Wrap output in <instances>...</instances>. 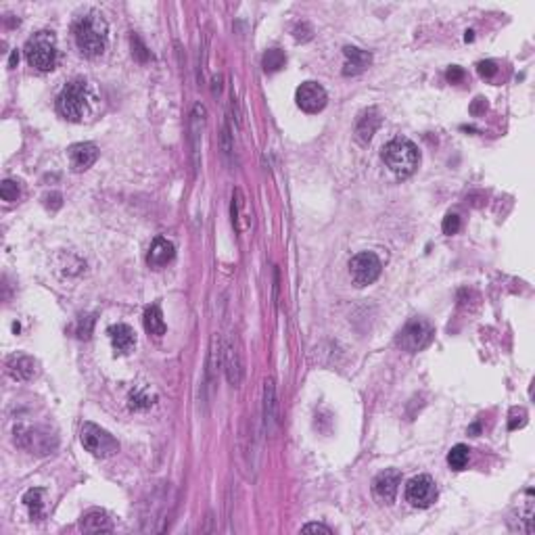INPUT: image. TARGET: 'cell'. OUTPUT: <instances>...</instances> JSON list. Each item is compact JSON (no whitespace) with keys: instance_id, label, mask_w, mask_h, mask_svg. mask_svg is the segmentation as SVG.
I'll use <instances>...</instances> for the list:
<instances>
[{"instance_id":"cell-17","label":"cell","mask_w":535,"mask_h":535,"mask_svg":"<svg viewBox=\"0 0 535 535\" xmlns=\"http://www.w3.org/2000/svg\"><path fill=\"white\" fill-rule=\"evenodd\" d=\"M378 125H380V115H378V111H376V109H368V111H364V113L357 117L355 136H357L362 142H368V140L374 136V132L378 130Z\"/></svg>"},{"instance_id":"cell-29","label":"cell","mask_w":535,"mask_h":535,"mask_svg":"<svg viewBox=\"0 0 535 535\" xmlns=\"http://www.w3.org/2000/svg\"><path fill=\"white\" fill-rule=\"evenodd\" d=\"M445 77H447V82L458 84V82H462V79H464V69H462V67H458V65H453V67H449V69L445 71Z\"/></svg>"},{"instance_id":"cell-1","label":"cell","mask_w":535,"mask_h":535,"mask_svg":"<svg viewBox=\"0 0 535 535\" xmlns=\"http://www.w3.org/2000/svg\"><path fill=\"white\" fill-rule=\"evenodd\" d=\"M73 40L82 54H86V56L102 54L107 48V40H109V27H107V21L102 19V15L96 10L82 15L73 23Z\"/></svg>"},{"instance_id":"cell-16","label":"cell","mask_w":535,"mask_h":535,"mask_svg":"<svg viewBox=\"0 0 535 535\" xmlns=\"http://www.w3.org/2000/svg\"><path fill=\"white\" fill-rule=\"evenodd\" d=\"M79 529L84 533H109L113 529L111 518L102 510H90L82 516Z\"/></svg>"},{"instance_id":"cell-27","label":"cell","mask_w":535,"mask_h":535,"mask_svg":"<svg viewBox=\"0 0 535 535\" xmlns=\"http://www.w3.org/2000/svg\"><path fill=\"white\" fill-rule=\"evenodd\" d=\"M153 401H150V397H146V395H142V393H134L132 397H130V408L132 410H142V408H148Z\"/></svg>"},{"instance_id":"cell-19","label":"cell","mask_w":535,"mask_h":535,"mask_svg":"<svg viewBox=\"0 0 535 535\" xmlns=\"http://www.w3.org/2000/svg\"><path fill=\"white\" fill-rule=\"evenodd\" d=\"M263 418H265V428H268V433H272L274 426H276V397H274V382H272V378L265 380Z\"/></svg>"},{"instance_id":"cell-15","label":"cell","mask_w":535,"mask_h":535,"mask_svg":"<svg viewBox=\"0 0 535 535\" xmlns=\"http://www.w3.org/2000/svg\"><path fill=\"white\" fill-rule=\"evenodd\" d=\"M109 339L117 353H130L136 345V334L127 324H113L109 328Z\"/></svg>"},{"instance_id":"cell-22","label":"cell","mask_w":535,"mask_h":535,"mask_svg":"<svg viewBox=\"0 0 535 535\" xmlns=\"http://www.w3.org/2000/svg\"><path fill=\"white\" fill-rule=\"evenodd\" d=\"M261 63H263V69H265L268 73H274V71H278V69H282V67H284L286 56L282 54V50H278V48H270V50H265V54H263Z\"/></svg>"},{"instance_id":"cell-14","label":"cell","mask_w":535,"mask_h":535,"mask_svg":"<svg viewBox=\"0 0 535 535\" xmlns=\"http://www.w3.org/2000/svg\"><path fill=\"white\" fill-rule=\"evenodd\" d=\"M345 65H343V75H357L366 71L372 63V54L368 50L355 48V46H345Z\"/></svg>"},{"instance_id":"cell-31","label":"cell","mask_w":535,"mask_h":535,"mask_svg":"<svg viewBox=\"0 0 535 535\" xmlns=\"http://www.w3.org/2000/svg\"><path fill=\"white\" fill-rule=\"evenodd\" d=\"M481 107H487V104H485V100H483V98H476V100H474V104L470 107V111H472V113H479V111H481Z\"/></svg>"},{"instance_id":"cell-18","label":"cell","mask_w":535,"mask_h":535,"mask_svg":"<svg viewBox=\"0 0 535 535\" xmlns=\"http://www.w3.org/2000/svg\"><path fill=\"white\" fill-rule=\"evenodd\" d=\"M142 322H144V330L148 334H153V336H163L165 334V320H163L161 307L157 303H153L144 309Z\"/></svg>"},{"instance_id":"cell-30","label":"cell","mask_w":535,"mask_h":535,"mask_svg":"<svg viewBox=\"0 0 535 535\" xmlns=\"http://www.w3.org/2000/svg\"><path fill=\"white\" fill-rule=\"evenodd\" d=\"M301 531H303V533H324V535H330V533H332V531H330L326 525H322V522H309V525L301 527Z\"/></svg>"},{"instance_id":"cell-3","label":"cell","mask_w":535,"mask_h":535,"mask_svg":"<svg viewBox=\"0 0 535 535\" xmlns=\"http://www.w3.org/2000/svg\"><path fill=\"white\" fill-rule=\"evenodd\" d=\"M27 63L40 71H50L56 65V38L52 31H38L25 42Z\"/></svg>"},{"instance_id":"cell-21","label":"cell","mask_w":535,"mask_h":535,"mask_svg":"<svg viewBox=\"0 0 535 535\" xmlns=\"http://www.w3.org/2000/svg\"><path fill=\"white\" fill-rule=\"evenodd\" d=\"M468 458H470V449H468L466 445L458 443V445H453V447L449 449V453H447V464H449L451 470H462V468H466Z\"/></svg>"},{"instance_id":"cell-4","label":"cell","mask_w":535,"mask_h":535,"mask_svg":"<svg viewBox=\"0 0 535 535\" xmlns=\"http://www.w3.org/2000/svg\"><path fill=\"white\" fill-rule=\"evenodd\" d=\"M86 104H88V86L84 79L69 82L56 98V111L69 121H79L86 113Z\"/></svg>"},{"instance_id":"cell-8","label":"cell","mask_w":535,"mask_h":535,"mask_svg":"<svg viewBox=\"0 0 535 535\" xmlns=\"http://www.w3.org/2000/svg\"><path fill=\"white\" fill-rule=\"evenodd\" d=\"M405 499L416 508H428L437 499V485L428 474H418L405 485Z\"/></svg>"},{"instance_id":"cell-13","label":"cell","mask_w":535,"mask_h":535,"mask_svg":"<svg viewBox=\"0 0 535 535\" xmlns=\"http://www.w3.org/2000/svg\"><path fill=\"white\" fill-rule=\"evenodd\" d=\"M6 370L15 380H31L38 372V364L29 355L15 353L6 359Z\"/></svg>"},{"instance_id":"cell-23","label":"cell","mask_w":535,"mask_h":535,"mask_svg":"<svg viewBox=\"0 0 535 535\" xmlns=\"http://www.w3.org/2000/svg\"><path fill=\"white\" fill-rule=\"evenodd\" d=\"M23 504L27 506L29 516L38 520V518L42 516V489H29V491L23 495Z\"/></svg>"},{"instance_id":"cell-20","label":"cell","mask_w":535,"mask_h":535,"mask_svg":"<svg viewBox=\"0 0 535 535\" xmlns=\"http://www.w3.org/2000/svg\"><path fill=\"white\" fill-rule=\"evenodd\" d=\"M226 370H228V378L232 385H238L240 382V376H242V364H240V353L234 349V347H228L226 349Z\"/></svg>"},{"instance_id":"cell-12","label":"cell","mask_w":535,"mask_h":535,"mask_svg":"<svg viewBox=\"0 0 535 535\" xmlns=\"http://www.w3.org/2000/svg\"><path fill=\"white\" fill-rule=\"evenodd\" d=\"M67 155H69V163H71L73 171H86L98 159V148L92 142H77V144L69 146Z\"/></svg>"},{"instance_id":"cell-10","label":"cell","mask_w":535,"mask_h":535,"mask_svg":"<svg viewBox=\"0 0 535 535\" xmlns=\"http://www.w3.org/2000/svg\"><path fill=\"white\" fill-rule=\"evenodd\" d=\"M399 483H401V472L395 470V468H387L382 472H378L372 481V493L378 502L382 504H391L397 495V489H399Z\"/></svg>"},{"instance_id":"cell-7","label":"cell","mask_w":535,"mask_h":535,"mask_svg":"<svg viewBox=\"0 0 535 535\" xmlns=\"http://www.w3.org/2000/svg\"><path fill=\"white\" fill-rule=\"evenodd\" d=\"M382 263L372 251H362L351 257L349 261V274L355 286H368L380 276Z\"/></svg>"},{"instance_id":"cell-24","label":"cell","mask_w":535,"mask_h":535,"mask_svg":"<svg viewBox=\"0 0 535 535\" xmlns=\"http://www.w3.org/2000/svg\"><path fill=\"white\" fill-rule=\"evenodd\" d=\"M0 196L4 199V201H17L19 196H21V188H19V184L17 182H13V180H4L2 184H0Z\"/></svg>"},{"instance_id":"cell-25","label":"cell","mask_w":535,"mask_h":535,"mask_svg":"<svg viewBox=\"0 0 535 535\" xmlns=\"http://www.w3.org/2000/svg\"><path fill=\"white\" fill-rule=\"evenodd\" d=\"M441 228H443V232L449 234V236L456 234V232L460 230V215H458V213H447V215L443 217Z\"/></svg>"},{"instance_id":"cell-32","label":"cell","mask_w":535,"mask_h":535,"mask_svg":"<svg viewBox=\"0 0 535 535\" xmlns=\"http://www.w3.org/2000/svg\"><path fill=\"white\" fill-rule=\"evenodd\" d=\"M17 63H19V52L13 50V52H10V59H8V67H15Z\"/></svg>"},{"instance_id":"cell-2","label":"cell","mask_w":535,"mask_h":535,"mask_svg":"<svg viewBox=\"0 0 535 535\" xmlns=\"http://www.w3.org/2000/svg\"><path fill=\"white\" fill-rule=\"evenodd\" d=\"M380 157H382L385 165L395 176H399V178L412 176L418 169V165H420V150L408 138H393V140H389L382 146Z\"/></svg>"},{"instance_id":"cell-28","label":"cell","mask_w":535,"mask_h":535,"mask_svg":"<svg viewBox=\"0 0 535 535\" xmlns=\"http://www.w3.org/2000/svg\"><path fill=\"white\" fill-rule=\"evenodd\" d=\"M476 71H479L483 77H493L495 71H497V67H495L493 61H481V63L476 65Z\"/></svg>"},{"instance_id":"cell-6","label":"cell","mask_w":535,"mask_h":535,"mask_svg":"<svg viewBox=\"0 0 535 535\" xmlns=\"http://www.w3.org/2000/svg\"><path fill=\"white\" fill-rule=\"evenodd\" d=\"M79 441L96 458H109L119 451L117 439L111 433H107L104 428L96 426L94 422H84V426L79 431Z\"/></svg>"},{"instance_id":"cell-5","label":"cell","mask_w":535,"mask_h":535,"mask_svg":"<svg viewBox=\"0 0 535 535\" xmlns=\"http://www.w3.org/2000/svg\"><path fill=\"white\" fill-rule=\"evenodd\" d=\"M435 336V328L424 318H412L397 334V347H401L405 353H418L424 347L431 345Z\"/></svg>"},{"instance_id":"cell-9","label":"cell","mask_w":535,"mask_h":535,"mask_svg":"<svg viewBox=\"0 0 535 535\" xmlns=\"http://www.w3.org/2000/svg\"><path fill=\"white\" fill-rule=\"evenodd\" d=\"M295 98H297L299 109L305 111V113L322 111L326 107V100H328L326 90L320 84H316V82H303L297 88V92H295Z\"/></svg>"},{"instance_id":"cell-26","label":"cell","mask_w":535,"mask_h":535,"mask_svg":"<svg viewBox=\"0 0 535 535\" xmlns=\"http://www.w3.org/2000/svg\"><path fill=\"white\" fill-rule=\"evenodd\" d=\"M525 422H527V412H525L522 408H512V412H510V424H508V428H510V431H514V428L522 426Z\"/></svg>"},{"instance_id":"cell-11","label":"cell","mask_w":535,"mask_h":535,"mask_svg":"<svg viewBox=\"0 0 535 535\" xmlns=\"http://www.w3.org/2000/svg\"><path fill=\"white\" fill-rule=\"evenodd\" d=\"M176 257V247L171 240L163 238V236H157L153 242H150V249L146 253V263L155 270H161L165 268L171 259Z\"/></svg>"}]
</instances>
